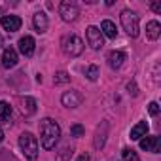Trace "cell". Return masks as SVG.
Masks as SVG:
<instances>
[{
	"instance_id": "19",
	"label": "cell",
	"mask_w": 161,
	"mask_h": 161,
	"mask_svg": "<svg viewBox=\"0 0 161 161\" xmlns=\"http://www.w3.org/2000/svg\"><path fill=\"white\" fill-rule=\"evenodd\" d=\"M36 112V101L32 99V97H25V101H23V114H34Z\"/></svg>"
},
{
	"instance_id": "23",
	"label": "cell",
	"mask_w": 161,
	"mask_h": 161,
	"mask_svg": "<svg viewBox=\"0 0 161 161\" xmlns=\"http://www.w3.org/2000/svg\"><path fill=\"white\" fill-rule=\"evenodd\" d=\"M70 133H72V136H84V133H86V129L80 125V123H74L72 127H70Z\"/></svg>"
},
{
	"instance_id": "6",
	"label": "cell",
	"mask_w": 161,
	"mask_h": 161,
	"mask_svg": "<svg viewBox=\"0 0 161 161\" xmlns=\"http://www.w3.org/2000/svg\"><path fill=\"white\" fill-rule=\"evenodd\" d=\"M86 38H87V44H89L93 49H101V47L104 46L103 32H101L97 27H87V31H86Z\"/></svg>"
},
{
	"instance_id": "28",
	"label": "cell",
	"mask_w": 161,
	"mask_h": 161,
	"mask_svg": "<svg viewBox=\"0 0 161 161\" xmlns=\"http://www.w3.org/2000/svg\"><path fill=\"white\" fill-rule=\"evenodd\" d=\"M76 161H91V157H89L87 153H82V155H80V157H78Z\"/></svg>"
},
{
	"instance_id": "5",
	"label": "cell",
	"mask_w": 161,
	"mask_h": 161,
	"mask_svg": "<svg viewBox=\"0 0 161 161\" xmlns=\"http://www.w3.org/2000/svg\"><path fill=\"white\" fill-rule=\"evenodd\" d=\"M59 15H61L63 21L70 23V21H76V19H78L80 12H78V6H76L74 2L64 0V2H61V6H59Z\"/></svg>"
},
{
	"instance_id": "20",
	"label": "cell",
	"mask_w": 161,
	"mask_h": 161,
	"mask_svg": "<svg viewBox=\"0 0 161 161\" xmlns=\"http://www.w3.org/2000/svg\"><path fill=\"white\" fill-rule=\"evenodd\" d=\"M53 82H55V84H68V82H70V76H68L64 70H59V72L53 76Z\"/></svg>"
},
{
	"instance_id": "11",
	"label": "cell",
	"mask_w": 161,
	"mask_h": 161,
	"mask_svg": "<svg viewBox=\"0 0 161 161\" xmlns=\"http://www.w3.org/2000/svg\"><path fill=\"white\" fill-rule=\"evenodd\" d=\"M32 25H34V29H36V32L38 34H44L46 31H47V15L44 14V12H38V14H34V17H32Z\"/></svg>"
},
{
	"instance_id": "9",
	"label": "cell",
	"mask_w": 161,
	"mask_h": 161,
	"mask_svg": "<svg viewBox=\"0 0 161 161\" xmlns=\"http://www.w3.org/2000/svg\"><path fill=\"white\" fill-rule=\"evenodd\" d=\"M159 136L152 135V136H146V138H140V148L146 150V152H152V153H159Z\"/></svg>"
},
{
	"instance_id": "26",
	"label": "cell",
	"mask_w": 161,
	"mask_h": 161,
	"mask_svg": "<svg viewBox=\"0 0 161 161\" xmlns=\"http://www.w3.org/2000/svg\"><path fill=\"white\" fill-rule=\"evenodd\" d=\"M148 112H150L152 116H157V114H159V104H157V103H150Z\"/></svg>"
},
{
	"instance_id": "16",
	"label": "cell",
	"mask_w": 161,
	"mask_h": 161,
	"mask_svg": "<svg viewBox=\"0 0 161 161\" xmlns=\"http://www.w3.org/2000/svg\"><path fill=\"white\" fill-rule=\"evenodd\" d=\"M159 34H161V25H159L157 21H150V23L146 25V36H148L150 40H157Z\"/></svg>"
},
{
	"instance_id": "15",
	"label": "cell",
	"mask_w": 161,
	"mask_h": 161,
	"mask_svg": "<svg viewBox=\"0 0 161 161\" xmlns=\"http://www.w3.org/2000/svg\"><path fill=\"white\" fill-rule=\"evenodd\" d=\"M106 59H108V64L112 68H119L123 64V61H125V53L123 51H110Z\"/></svg>"
},
{
	"instance_id": "22",
	"label": "cell",
	"mask_w": 161,
	"mask_h": 161,
	"mask_svg": "<svg viewBox=\"0 0 161 161\" xmlns=\"http://www.w3.org/2000/svg\"><path fill=\"white\" fill-rule=\"evenodd\" d=\"M121 155H123V161H138L136 152H135V150H131V148H125V150L121 152Z\"/></svg>"
},
{
	"instance_id": "27",
	"label": "cell",
	"mask_w": 161,
	"mask_h": 161,
	"mask_svg": "<svg viewBox=\"0 0 161 161\" xmlns=\"http://www.w3.org/2000/svg\"><path fill=\"white\" fill-rule=\"evenodd\" d=\"M152 10L155 14H161V2H152Z\"/></svg>"
},
{
	"instance_id": "14",
	"label": "cell",
	"mask_w": 161,
	"mask_h": 161,
	"mask_svg": "<svg viewBox=\"0 0 161 161\" xmlns=\"http://www.w3.org/2000/svg\"><path fill=\"white\" fill-rule=\"evenodd\" d=\"M148 123L146 121H138L133 129H131V140H140L142 136H146V133H148Z\"/></svg>"
},
{
	"instance_id": "25",
	"label": "cell",
	"mask_w": 161,
	"mask_h": 161,
	"mask_svg": "<svg viewBox=\"0 0 161 161\" xmlns=\"http://www.w3.org/2000/svg\"><path fill=\"white\" fill-rule=\"evenodd\" d=\"M127 91H129V93H131L133 97H136V95H138V89H136V84H135V82H129V84H127Z\"/></svg>"
},
{
	"instance_id": "2",
	"label": "cell",
	"mask_w": 161,
	"mask_h": 161,
	"mask_svg": "<svg viewBox=\"0 0 161 161\" xmlns=\"http://www.w3.org/2000/svg\"><path fill=\"white\" fill-rule=\"evenodd\" d=\"M61 47H63V51L68 57H78L84 51V42H82V38H80L78 34H66L61 40Z\"/></svg>"
},
{
	"instance_id": "1",
	"label": "cell",
	"mask_w": 161,
	"mask_h": 161,
	"mask_svg": "<svg viewBox=\"0 0 161 161\" xmlns=\"http://www.w3.org/2000/svg\"><path fill=\"white\" fill-rule=\"evenodd\" d=\"M40 135H42V146L46 150H53L55 144L59 142L61 136V127L57 125V121H53L51 118H46L40 121Z\"/></svg>"
},
{
	"instance_id": "4",
	"label": "cell",
	"mask_w": 161,
	"mask_h": 161,
	"mask_svg": "<svg viewBox=\"0 0 161 161\" xmlns=\"http://www.w3.org/2000/svg\"><path fill=\"white\" fill-rule=\"evenodd\" d=\"M121 25H123V31L131 36V38H136L138 36V15L131 10H123L121 12Z\"/></svg>"
},
{
	"instance_id": "21",
	"label": "cell",
	"mask_w": 161,
	"mask_h": 161,
	"mask_svg": "<svg viewBox=\"0 0 161 161\" xmlns=\"http://www.w3.org/2000/svg\"><path fill=\"white\" fill-rule=\"evenodd\" d=\"M86 76L91 80V82H95V80L99 78V66H97V64H89L87 70H86Z\"/></svg>"
},
{
	"instance_id": "8",
	"label": "cell",
	"mask_w": 161,
	"mask_h": 161,
	"mask_svg": "<svg viewBox=\"0 0 161 161\" xmlns=\"http://www.w3.org/2000/svg\"><path fill=\"white\" fill-rule=\"evenodd\" d=\"M0 23H2L4 31H8V32H15V31L21 29V23H23V21H21V17H17V15H2Z\"/></svg>"
},
{
	"instance_id": "10",
	"label": "cell",
	"mask_w": 161,
	"mask_h": 161,
	"mask_svg": "<svg viewBox=\"0 0 161 161\" xmlns=\"http://www.w3.org/2000/svg\"><path fill=\"white\" fill-rule=\"evenodd\" d=\"M2 66L4 68H14L15 64H17V51L10 46V47H6L4 49V53H2Z\"/></svg>"
},
{
	"instance_id": "30",
	"label": "cell",
	"mask_w": 161,
	"mask_h": 161,
	"mask_svg": "<svg viewBox=\"0 0 161 161\" xmlns=\"http://www.w3.org/2000/svg\"><path fill=\"white\" fill-rule=\"evenodd\" d=\"M2 46H4V38H2V36H0V47H2Z\"/></svg>"
},
{
	"instance_id": "7",
	"label": "cell",
	"mask_w": 161,
	"mask_h": 161,
	"mask_svg": "<svg viewBox=\"0 0 161 161\" xmlns=\"http://www.w3.org/2000/svg\"><path fill=\"white\" fill-rule=\"evenodd\" d=\"M61 103H63V106H66V108H78L80 104L84 103V97L80 95L78 91H66V93H63Z\"/></svg>"
},
{
	"instance_id": "17",
	"label": "cell",
	"mask_w": 161,
	"mask_h": 161,
	"mask_svg": "<svg viewBox=\"0 0 161 161\" xmlns=\"http://www.w3.org/2000/svg\"><path fill=\"white\" fill-rule=\"evenodd\" d=\"M101 32H103L104 36H108V38H116V36H118L116 25H114L112 21H108V19H104V21L101 23Z\"/></svg>"
},
{
	"instance_id": "12",
	"label": "cell",
	"mask_w": 161,
	"mask_h": 161,
	"mask_svg": "<svg viewBox=\"0 0 161 161\" xmlns=\"http://www.w3.org/2000/svg\"><path fill=\"white\" fill-rule=\"evenodd\" d=\"M34 46H36V42H34L32 36H23V38L19 40V51H21L25 57H31V55L34 53Z\"/></svg>"
},
{
	"instance_id": "18",
	"label": "cell",
	"mask_w": 161,
	"mask_h": 161,
	"mask_svg": "<svg viewBox=\"0 0 161 161\" xmlns=\"http://www.w3.org/2000/svg\"><path fill=\"white\" fill-rule=\"evenodd\" d=\"M10 118H12V106L6 101H0V119L10 123Z\"/></svg>"
},
{
	"instance_id": "29",
	"label": "cell",
	"mask_w": 161,
	"mask_h": 161,
	"mask_svg": "<svg viewBox=\"0 0 161 161\" xmlns=\"http://www.w3.org/2000/svg\"><path fill=\"white\" fill-rule=\"evenodd\" d=\"M4 140V133H2V129H0V142Z\"/></svg>"
},
{
	"instance_id": "13",
	"label": "cell",
	"mask_w": 161,
	"mask_h": 161,
	"mask_svg": "<svg viewBox=\"0 0 161 161\" xmlns=\"http://www.w3.org/2000/svg\"><path fill=\"white\" fill-rule=\"evenodd\" d=\"M106 133H108V123L103 121V125L97 129V135H95V148H97V150H101V148L104 146V142H106Z\"/></svg>"
},
{
	"instance_id": "24",
	"label": "cell",
	"mask_w": 161,
	"mask_h": 161,
	"mask_svg": "<svg viewBox=\"0 0 161 161\" xmlns=\"http://www.w3.org/2000/svg\"><path fill=\"white\" fill-rule=\"evenodd\" d=\"M70 155H72V148H64V150L57 155V159H59V161H66Z\"/></svg>"
},
{
	"instance_id": "3",
	"label": "cell",
	"mask_w": 161,
	"mask_h": 161,
	"mask_svg": "<svg viewBox=\"0 0 161 161\" xmlns=\"http://www.w3.org/2000/svg\"><path fill=\"white\" fill-rule=\"evenodd\" d=\"M19 146H21V150H23L27 159H36L38 157V140H36L34 135L23 133L19 136Z\"/></svg>"
}]
</instances>
